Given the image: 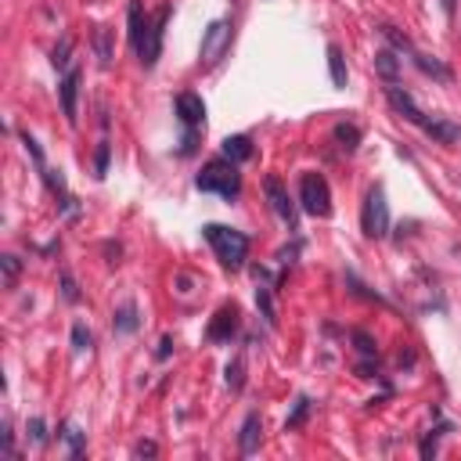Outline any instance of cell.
Here are the masks:
<instances>
[{
	"label": "cell",
	"mask_w": 461,
	"mask_h": 461,
	"mask_svg": "<svg viewBox=\"0 0 461 461\" xmlns=\"http://www.w3.org/2000/svg\"><path fill=\"white\" fill-rule=\"evenodd\" d=\"M195 188H198V191H213V195H220V198H227V202H235V198L242 195L238 162H231L227 155L209 159V162L202 166V173L195 177Z\"/></svg>",
	"instance_id": "6da1fadb"
},
{
	"label": "cell",
	"mask_w": 461,
	"mask_h": 461,
	"mask_svg": "<svg viewBox=\"0 0 461 461\" xmlns=\"http://www.w3.org/2000/svg\"><path fill=\"white\" fill-rule=\"evenodd\" d=\"M202 238L213 245L216 260L227 267V270H242L245 267V256H249V238L235 227H223V223H206L202 227Z\"/></svg>",
	"instance_id": "7a4b0ae2"
},
{
	"label": "cell",
	"mask_w": 461,
	"mask_h": 461,
	"mask_svg": "<svg viewBox=\"0 0 461 461\" xmlns=\"http://www.w3.org/2000/svg\"><path fill=\"white\" fill-rule=\"evenodd\" d=\"M389 202H386V188L375 184L364 198V209H361V231L368 238H386L389 235Z\"/></svg>",
	"instance_id": "3957f363"
},
{
	"label": "cell",
	"mask_w": 461,
	"mask_h": 461,
	"mask_svg": "<svg viewBox=\"0 0 461 461\" xmlns=\"http://www.w3.org/2000/svg\"><path fill=\"white\" fill-rule=\"evenodd\" d=\"M300 206L310 216H328L332 213V191L321 173H303L300 177Z\"/></svg>",
	"instance_id": "277c9868"
},
{
	"label": "cell",
	"mask_w": 461,
	"mask_h": 461,
	"mask_svg": "<svg viewBox=\"0 0 461 461\" xmlns=\"http://www.w3.org/2000/svg\"><path fill=\"white\" fill-rule=\"evenodd\" d=\"M231 47V22L227 18H216L206 33H202V62L206 65H216L220 58L227 54Z\"/></svg>",
	"instance_id": "5b68a950"
},
{
	"label": "cell",
	"mask_w": 461,
	"mask_h": 461,
	"mask_svg": "<svg viewBox=\"0 0 461 461\" xmlns=\"http://www.w3.org/2000/svg\"><path fill=\"white\" fill-rule=\"evenodd\" d=\"M238 328H242V314H238L235 303H227V307H220V310L213 314V321H209V328H206V339H209V342H231V339L238 335Z\"/></svg>",
	"instance_id": "8992f818"
},
{
	"label": "cell",
	"mask_w": 461,
	"mask_h": 461,
	"mask_svg": "<svg viewBox=\"0 0 461 461\" xmlns=\"http://www.w3.org/2000/svg\"><path fill=\"white\" fill-rule=\"evenodd\" d=\"M263 191H267V198H270V209L277 213V220L281 223H288V231H296V202L288 198V191H285V184L277 181V177H267L263 181Z\"/></svg>",
	"instance_id": "52a82bcc"
},
{
	"label": "cell",
	"mask_w": 461,
	"mask_h": 461,
	"mask_svg": "<svg viewBox=\"0 0 461 461\" xmlns=\"http://www.w3.org/2000/svg\"><path fill=\"white\" fill-rule=\"evenodd\" d=\"M169 8H162L159 15H155V22H152V33H148V40H144V47H141V65L144 69H155V62H159V54H162V33H166V22H169Z\"/></svg>",
	"instance_id": "ba28073f"
},
{
	"label": "cell",
	"mask_w": 461,
	"mask_h": 461,
	"mask_svg": "<svg viewBox=\"0 0 461 461\" xmlns=\"http://www.w3.org/2000/svg\"><path fill=\"white\" fill-rule=\"evenodd\" d=\"M177 115H181V123L188 127V130H198V127H206V101L198 97V94H191V90H184V94H177Z\"/></svg>",
	"instance_id": "9c48e42d"
},
{
	"label": "cell",
	"mask_w": 461,
	"mask_h": 461,
	"mask_svg": "<svg viewBox=\"0 0 461 461\" xmlns=\"http://www.w3.org/2000/svg\"><path fill=\"white\" fill-rule=\"evenodd\" d=\"M386 97H389V105L403 115V120H408V123H415V127H422L425 123V112L415 105V97L408 94V90H403V87H396V83H386Z\"/></svg>",
	"instance_id": "30bf717a"
},
{
	"label": "cell",
	"mask_w": 461,
	"mask_h": 461,
	"mask_svg": "<svg viewBox=\"0 0 461 461\" xmlns=\"http://www.w3.org/2000/svg\"><path fill=\"white\" fill-rule=\"evenodd\" d=\"M127 18H130V43H134V51L141 54V47H144V40H148V33H152V22H155V18L141 8V0H130Z\"/></svg>",
	"instance_id": "8fae6325"
},
{
	"label": "cell",
	"mask_w": 461,
	"mask_h": 461,
	"mask_svg": "<svg viewBox=\"0 0 461 461\" xmlns=\"http://www.w3.org/2000/svg\"><path fill=\"white\" fill-rule=\"evenodd\" d=\"M58 97H62V112L65 120L76 123V97H80V69H69L62 76V83H58Z\"/></svg>",
	"instance_id": "7c38bea8"
},
{
	"label": "cell",
	"mask_w": 461,
	"mask_h": 461,
	"mask_svg": "<svg viewBox=\"0 0 461 461\" xmlns=\"http://www.w3.org/2000/svg\"><path fill=\"white\" fill-rule=\"evenodd\" d=\"M260 433H263V418H260V411H249L242 422V433H238V450L253 454L260 447Z\"/></svg>",
	"instance_id": "4fadbf2b"
},
{
	"label": "cell",
	"mask_w": 461,
	"mask_h": 461,
	"mask_svg": "<svg viewBox=\"0 0 461 461\" xmlns=\"http://www.w3.org/2000/svg\"><path fill=\"white\" fill-rule=\"evenodd\" d=\"M422 130H425L433 141H440V144H457V141H461V127L450 123V120H425Z\"/></svg>",
	"instance_id": "5bb4252c"
},
{
	"label": "cell",
	"mask_w": 461,
	"mask_h": 461,
	"mask_svg": "<svg viewBox=\"0 0 461 461\" xmlns=\"http://www.w3.org/2000/svg\"><path fill=\"white\" fill-rule=\"evenodd\" d=\"M90 47H94V54H97V65H112V58H115V47H112V29L108 26H97L94 29V36H90Z\"/></svg>",
	"instance_id": "9a60e30c"
},
{
	"label": "cell",
	"mask_w": 461,
	"mask_h": 461,
	"mask_svg": "<svg viewBox=\"0 0 461 461\" xmlns=\"http://www.w3.org/2000/svg\"><path fill=\"white\" fill-rule=\"evenodd\" d=\"M375 73H378L386 83H396V76H400V58H396V51H389V47L375 51Z\"/></svg>",
	"instance_id": "2e32d148"
},
{
	"label": "cell",
	"mask_w": 461,
	"mask_h": 461,
	"mask_svg": "<svg viewBox=\"0 0 461 461\" xmlns=\"http://www.w3.org/2000/svg\"><path fill=\"white\" fill-rule=\"evenodd\" d=\"M223 155H227L231 162H245V159H253V137H249V134L223 137Z\"/></svg>",
	"instance_id": "e0dca14e"
},
{
	"label": "cell",
	"mask_w": 461,
	"mask_h": 461,
	"mask_svg": "<svg viewBox=\"0 0 461 461\" xmlns=\"http://www.w3.org/2000/svg\"><path fill=\"white\" fill-rule=\"evenodd\" d=\"M411 58H415V65H418L425 76H433V80H440V83H450V69L440 62V58H433V54H418V51H411Z\"/></svg>",
	"instance_id": "ac0fdd59"
},
{
	"label": "cell",
	"mask_w": 461,
	"mask_h": 461,
	"mask_svg": "<svg viewBox=\"0 0 461 461\" xmlns=\"http://www.w3.org/2000/svg\"><path fill=\"white\" fill-rule=\"evenodd\" d=\"M112 324H115V332H123V335H130V332H137V328H141V317H137V307H134V303H123L120 310H115V317H112Z\"/></svg>",
	"instance_id": "d6986e66"
},
{
	"label": "cell",
	"mask_w": 461,
	"mask_h": 461,
	"mask_svg": "<svg viewBox=\"0 0 461 461\" xmlns=\"http://www.w3.org/2000/svg\"><path fill=\"white\" fill-rule=\"evenodd\" d=\"M332 137L339 141V148H342V152H357V144H361V130H357L354 123H335Z\"/></svg>",
	"instance_id": "ffe728a7"
},
{
	"label": "cell",
	"mask_w": 461,
	"mask_h": 461,
	"mask_svg": "<svg viewBox=\"0 0 461 461\" xmlns=\"http://www.w3.org/2000/svg\"><path fill=\"white\" fill-rule=\"evenodd\" d=\"M58 436H62V440L69 443V454H73V457H80V454H83V447H87V433H83L76 422H65Z\"/></svg>",
	"instance_id": "44dd1931"
},
{
	"label": "cell",
	"mask_w": 461,
	"mask_h": 461,
	"mask_svg": "<svg viewBox=\"0 0 461 461\" xmlns=\"http://www.w3.org/2000/svg\"><path fill=\"white\" fill-rule=\"evenodd\" d=\"M328 73H332V83L335 87H346V62H342V51H339V43H328Z\"/></svg>",
	"instance_id": "7402d4cb"
},
{
	"label": "cell",
	"mask_w": 461,
	"mask_h": 461,
	"mask_svg": "<svg viewBox=\"0 0 461 461\" xmlns=\"http://www.w3.org/2000/svg\"><path fill=\"white\" fill-rule=\"evenodd\" d=\"M223 382H227V389L231 393H238L242 386H245V357L238 354L235 361H231L227 368H223Z\"/></svg>",
	"instance_id": "603a6c76"
},
{
	"label": "cell",
	"mask_w": 461,
	"mask_h": 461,
	"mask_svg": "<svg viewBox=\"0 0 461 461\" xmlns=\"http://www.w3.org/2000/svg\"><path fill=\"white\" fill-rule=\"evenodd\" d=\"M256 307H260V314H263V321L274 328L277 324V310H274V296H270V285H260L256 288Z\"/></svg>",
	"instance_id": "cb8c5ba5"
},
{
	"label": "cell",
	"mask_w": 461,
	"mask_h": 461,
	"mask_svg": "<svg viewBox=\"0 0 461 461\" xmlns=\"http://www.w3.org/2000/svg\"><path fill=\"white\" fill-rule=\"evenodd\" d=\"M0 270H4V288H15V281L22 274V260L11 256V253H4V256H0Z\"/></svg>",
	"instance_id": "d4e9b609"
},
{
	"label": "cell",
	"mask_w": 461,
	"mask_h": 461,
	"mask_svg": "<svg viewBox=\"0 0 461 461\" xmlns=\"http://www.w3.org/2000/svg\"><path fill=\"white\" fill-rule=\"evenodd\" d=\"M310 408H314V403H310V396H300V400H296V408H292V415L285 418V429H300V425L307 422Z\"/></svg>",
	"instance_id": "484cf974"
},
{
	"label": "cell",
	"mask_w": 461,
	"mask_h": 461,
	"mask_svg": "<svg viewBox=\"0 0 461 461\" xmlns=\"http://www.w3.org/2000/svg\"><path fill=\"white\" fill-rule=\"evenodd\" d=\"M108 159H112V144H108V141H101V144H97V152H94V177H97V181L108 173Z\"/></svg>",
	"instance_id": "4316f807"
},
{
	"label": "cell",
	"mask_w": 461,
	"mask_h": 461,
	"mask_svg": "<svg viewBox=\"0 0 461 461\" xmlns=\"http://www.w3.org/2000/svg\"><path fill=\"white\" fill-rule=\"evenodd\" d=\"M73 350H76V354L90 350V328H87L83 321H76V324H73Z\"/></svg>",
	"instance_id": "83f0119b"
},
{
	"label": "cell",
	"mask_w": 461,
	"mask_h": 461,
	"mask_svg": "<svg viewBox=\"0 0 461 461\" xmlns=\"http://www.w3.org/2000/svg\"><path fill=\"white\" fill-rule=\"evenodd\" d=\"M26 436H29V443H47V425H43V418H29L26 422Z\"/></svg>",
	"instance_id": "f1b7e54d"
},
{
	"label": "cell",
	"mask_w": 461,
	"mask_h": 461,
	"mask_svg": "<svg viewBox=\"0 0 461 461\" xmlns=\"http://www.w3.org/2000/svg\"><path fill=\"white\" fill-rule=\"evenodd\" d=\"M378 33H382V36H386V40H389L396 51H415V47H411V40L403 36V33H396L393 26H378Z\"/></svg>",
	"instance_id": "f546056e"
},
{
	"label": "cell",
	"mask_w": 461,
	"mask_h": 461,
	"mask_svg": "<svg viewBox=\"0 0 461 461\" xmlns=\"http://www.w3.org/2000/svg\"><path fill=\"white\" fill-rule=\"evenodd\" d=\"M354 342H357V350H361V357H375L378 354V346H375V339L368 335V332H354Z\"/></svg>",
	"instance_id": "4dcf8cb0"
},
{
	"label": "cell",
	"mask_w": 461,
	"mask_h": 461,
	"mask_svg": "<svg viewBox=\"0 0 461 461\" xmlns=\"http://www.w3.org/2000/svg\"><path fill=\"white\" fill-rule=\"evenodd\" d=\"M69 51H73V40H62V43L54 47V54H51L54 69H65V65H69Z\"/></svg>",
	"instance_id": "1f68e13d"
},
{
	"label": "cell",
	"mask_w": 461,
	"mask_h": 461,
	"mask_svg": "<svg viewBox=\"0 0 461 461\" xmlns=\"http://www.w3.org/2000/svg\"><path fill=\"white\" fill-rule=\"evenodd\" d=\"M62 296H65L69 303H80V288H76L73 274H62Z\"/></svg>",
	"instance_id": "d6a6232c"
},
{
	"label": "cell",
	"mask_w": 461,
	"mask_h": 461,
	"mask_svg": "<svg viewBox=\"0 0 461 461\" xmlns=\"http://www.w3.org/2000/svg\"><path fill=\"white\" fill-rule=\"evenodd\" d=\"M22 144H26V152L33 155V162H36V169H43L47 162H43V152H40V144H36V141H33L29 134H22Z\"/></svg>",
	"instance_id": "836d02e7"
},
{
	"label": "cell",
	"mask_w": 461,
	"mask_h": 461,
	"mask_svg": "<svg viewBox=\"0 0 461 461\" xmlns=\"http://www.w3.org/2000/svg\"><path fill=\"white\" fill-rule=\"evenodd\" d=\"M300 249H303L300 242H292V245H285V249L277 253V263H281V267H288V263H296V256H300Z\"/></svg>",
	"instance_id": "e575fe53"
},
{
	"label": "cell",
	"mask_w": 461,
	"mask_h": 461,
	"mask_svg": "<svg viewBox=\"0 0 461 461\" xmlns=\"http://www.w3.org/2000/svg\"><path fill=\"white\" fill-rule=\"evenodd\" d=\"M134 454H137V457H155V454H159V447H155L152 440H141V443L134 447Z\"/></svg>",
	"instance_id": "d590c367"
},
{
	"label": "cell",
	"mask_w": 461,
	"mask_h": 461,
	"mask_svg": "<svg viewBox=\"0 0 461 461\" xmlns=\"http://www.w3.org/2000/svg\"><path fill=\"white\" fill-rule=\"evenodd\" d=\"M169 354H173V335H162V342H159V350H155V357H159V361H166Z\"/></svg>",
	"instance_id": "8d00e7d4"
},
{
	"label": "cell",
	"mask_w": 461,
	"mask_h": 461,
	"mask_svg": "<svg viewBox=\"0 0 461 461\" xmlns=\"http://www.w3.org/2000/svg\"><path fill=\"white\" fill-rule=\"evenodd\" d=\"M440 4H443V11H447V15H454V8H457V0H440Z\"/></svg>",
	"instance_id": "74e56055"
}]
</instances>
